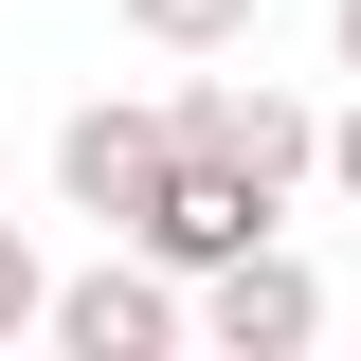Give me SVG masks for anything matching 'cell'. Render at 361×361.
Segmentation results:
<instances>
[{"mask_svg": "<svg viewBox=\"0 0 361 361\" xmlns=\"http://www.w3.org/2000/svg\"><path fill=\"white\" fill-rule=\"evenodd\" d=\"M54 163H73V199H90V217H163V180H180V127H145V109H90Z\"/></svg>", "mask_w": 361, "mask_h": 361, "instance_id": "obj_1", "label": "cell"}, {"mask_svg": "<svg viewBox=\"0 0 361 361\" xmlns=\"http://www.w3.org/2000/svg\"><path fill=\"white\" fill-rule=\"evenodd\" d=\"M180 163H217V180H289L307 163V127H289V109H271V90H180Z\"/></svg>", "mask_w": 361, "mask_h": 361, "instance_id": "obj_2", "label": "cell"}, {"mask_svg": "<svg viewBox=\"0 0 361 361\" xmlns=\"http://www.w3.org/2000/svg\"><path fill=\"white\" fill-rule=\"evenodd\" d=\"M54 325H73L90 361H145V343H163L180 307H163V289H145V271H90V289H54Z\"/></svg>", "mask_w": 361, "mask_h": 361, "instance_id": "obj_3", "label": "cell"}, {"mask_svg": "<svg viewBox=\"0 0 361 361\" xmlns=\"http://www.w3.org/2000/svg\"><path fill=\"white\" fill-rule=\"evenodd\" d=\"M217 325H235V343H307V271H253V253H217Z\"/></svg>", "mask_w": 361, "mask_h": 361, "instance_id": "obj_4", "label": "cell"}, {"mask_svg": "<svg viewBox=\"0 0 361 361\" xmlns=\"http://www.w3.org/2000/svg\"><path fill=\"white\" fill-rule=\"evenodd\" d=\"M253 0H145V37H235Z\"/></svg>", "mask_w": 361, "mask_h": 361, "instance_id": "obj_5", "label": "cell"}, {"mask_svg": "<svg viewBox=\"0 0 361 361\" xmlns=\"http://www.w3.org/2000/svg\"><path fill=\"white\" fill-rule=\"evenodd\" d=\"M0 325H37V271H18V235H0Z\"/></svg>", "mask_w": 361, "mask_h": 361, "instance_id": "obj_6", "label": "cell"}, {"mask_svg": "<svg viewBox=\"0 0 361 361\" xmlns=\"http://www.w3.org/2000/svg\"><path fill=\"white\" fill-rule=\"evenodd\" d=\"M343 73H361V0H343Z\"/></svg>", "mask_w": 361, "mask_h": 361, "instance_id": "obj_7", "label": "cell"}, {"mask_svg": "<svg viewBox=\"0 0 361 361\" xmlns=\"http://www.w3.org/2000/svg\"><path fill=\"white\" fill-rule=\"evenodd\" d=\"M343 180H361V127H343Z\"/></svg>", "mask_w": 361, "mask_h": 361, "instance_id": "obj_8", "label": "cell"}]
</instances>
